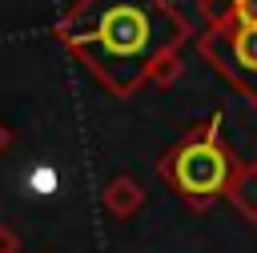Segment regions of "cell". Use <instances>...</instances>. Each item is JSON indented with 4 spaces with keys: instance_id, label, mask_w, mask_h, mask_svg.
Instances as JSON below:
<instances>
[{
    "instance_id": "cell-3",
    "label": "cell",
    "mask_w": 257,
    "mask_h": 253,
    "mask_svg": "<svg viewBox=\"0 0 257 253\" xmlns=\"http://www.w3.org/2000/svg\"><path fill=\"white\" fill-rule=\"evenodd\" d=\"M229 52H233V72L257 88V24H241L229 40Z\"/></svg>"
},
{
    "instance_id": "cell-6",
    "label": "cell",
    "mask_w": 257,
    "mask_h": 253,
    "mask_svg": "<svg viewBox=\"0 0 257 253\" xmlns=\"http://www.w3.org/2000/svg\"><path fill=\"white\" fill-rule=\"evenodd\" d=\"M237 16L241 24H257V0H237Z\"/></svg>"
},
{
    "instance_id": "cell-8",
    "label": "cell",
    "mask_w": 257,
    "mask_h": 253,
    "mask_svg": "<svg viewBox=\"0 0 257 253\" xmlns=\"http://www.w3.org/2000/svg\"><path fill=\"white\" fill-rule=\"evenodd\" d=\"M4 145H8V129H0V149H4Z\"/></svg>"
},
{
    "instance_id": "cell-5",
    "label": "cell",
    "mask_w": 257,
    "mask_h": 253,
    "mask_svg": "<svg viewBox=\"0 0 257 253\" xmlns=\"http://www.w3.org/2000/svg\"><path fill=\"white\" fill-rule=\"evenodd\" d=\"M28 189L40 193V197H48V193L56 189V173H52V169H36V173L28 177Z\"/></svg>"
},
{
    "instance_id": "cell-7",
    "label": "cell",
    "mask_w": 257,
    "mask_h": 253,
    "mask_svg": "<svg viewBox=\"0 0 257 253\" xmlns=\"http://www.w3.org/2000/svg\"><path fill=\"white\" fill-rule=\"evenodd\" d=\"M20 249V241H16V233L8 229V225H0V253H16Z\"/></svg>"
},
{
    "instance_id": "cell-4",
    "label": "cell",
    "mask_w": 257,
    "mask_h": 253,
    "mask_svg": "<svg viewBox=\"0 0 257 253\" xmlns=\"http://www.w3.org/2000/svg\"><path fill=\"white\" fill-rule=\"evenodd\" d=\"M108 205H112V209H128V205H137V189H133L128 181H116V185L108 189Z\"/></svg>"
},
{
    "instance_id": "cell-1",
    "label": "cell",
    "mask_w": 257,
    "mask_h": 253,
    "mask_svg": "<svg viewBox=\"0 0 257 253\" xmlns=\"http://www.w3.org/2000/svg\"><path fill=\"white\" fill-rule=\"evenodd\" d=\"M181 36L161 0H84L64 20V40L116 88L128 92Z\"/></svg>"
},
{
    "instance_id": "cell-2",
    "label": "cell",
    "mask_w": 257,
    "mask_h": 253,
    "mask_svg": "<svg viewBox=\"0 0 257 253\" xmlns=\"http://www.w3.org/2000/svg\"><path fill=\"white\" fill-rule=\"evenodd\" d=\"M225 177H229V165H225V157L209 141H193V145H185L173 157V181L189 197H213V193H221Z\"/></svg>"
}]
</instances>
